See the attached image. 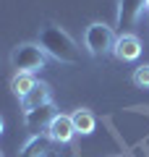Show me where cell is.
I'll return each instance as SVG.
<instances>
[{
	"label": "cell",
	"mask_w": 149,
	"mask_h": 157,
	"mask_svg": "<svg viewBox=\"0 0 149 157\" xmlns=\"http://www.w3.org/2000/svg\"><path fill=\"white\" fill-rule=\"evenodd\" d=\"M147 11V0H120L118 6V24L120 26H133Z\"/></svg>",
	"instance_id": "8"
},
{
	"label": "cell",
	"mask_w": 149,
	"mask_h": 157,
	"mask_svg": "<svg viewBox=\"0 0 149 157\" xmlns=\"http://www.w3.org/2000/svg\"><path fill=\"white\" fill-rule=\"evenodd\" d=\"M141 39L136 37V34H131V32H123L120 37L115 39V47H113V55L118 58L120 63H133V60H139L141 58Z\"/></svg>",
	"instance_id": "4"
},
{
	"label": "cell",
	"mask_w": 149,
	"mask_h": 157,
	"mask_svg": "<svg viewBox=\"0 0 149 157\" xmlns=\"http://www.w3.org/2000/svg\"><path fill=\"white\" fill-rule=\"evenodd\" d=\"M39 45L47 52L50 58H55L58 63H66V66H76L81 60V50H78L76 39L66 32V29L50 24V26H42L39 32Z\"/></svg>",
	"instance_id": "1"
},
{
	"label": "cell",
	"mask_w": 149,
	"mask_h": 157,
	"mask_svg": "<svg viewBox=\"0 0 149 157\" xmlns=\"http://www.w3.org/2000/svg\"><path fill=\"white\" fill-rule=\"evenodd\" d=\"M52 144H55V141L50 139L47 134H32L24 141V147H21L18 155L21 157H50L52 155Z\"/></svg>",
	"instance_id": "6"
},
{
	"label": "cell",
	"mask_w": 149,
	"mask_h": 157,
	"mask_svg": "<svg viewBox=\"0 0 149 157\" xmlns=\"http://www.w3.org/2000/svg\"><path fill=\"white\" fill-rule=\"evenodd\" d=\"M3 128H6V123H3V118H0V134H3Z\"/></svg>",
	"instance_id": "13"
},
{
	"label": "cell",
	"mask_w": 149,
	"mask_h": 157,
	"mask_svg": "<svg viewBox=\"0 0 149 157\" xmlns=\"http://www.w3.org/2000/svg\"><path fill=\"white\" fill-rule=\"evenodd\" d=\"M0 157H3V152H0Z\"/></svg>",
	"instance_id": "15"
},
{
	"label": "cell",
	"mask_w": 149,
	"mask_h": 157,
	"mask_svg": "<svg viewBox=\"0 0 149 157\" xmlns=\"http://www.w3.org/2000/svg\"><path fill=\"white\" fill-rule=\"evenodd\" d=\"M115 34H113V26H107V24L102 21H94L86 26V32H84V47H86L89 55L94 58H102V55H110L113 47H115Z\"/></svg>",
	"instance_id": "3"
},
{
	"label": "cell",
	"mask_w": 149,
	"mask_h": 157,
	"mask_svg": "<svg viewBox=\"0 0 149 157\" xmlns=\"http://www.w3.org/2000/svg\"><path fill=\"white\" fill-rule=\"evenodd\" d=\"M147 11H149V0H147Z\"/></svg>",
	"instance_id": "14"
},
{
	"label": "cell",
	"mask_w": 149,
	"mask_h": 157,
	"mask_svg": "<svg viewBox=\"0 0 149 157\" xmlns=\"http://www.w3.org/2000/svg\"><path fill=\"white\" fill-rule=\"evenodd\" d=\"M44 134L55 141V144H68V141L76 136V128H73L71 115H66V113H55L52 121L47 123V128H44Z\"/></svg>",
	"instance_id": "5"
},
{
	"label": "cell",
	"mask_w": 149,
	"mask_h": 157,
	"mask_svg": "<svg viewBox=\"0 0 149 157\" xmlns=\"http://www.w3.org/2000/svg\"><path fill=\"white\" fill-rule=\"evenodd\" d=\"M47 58L50 55L42 50L39 42H21L11 52V66L16 68V73H39L47 66Z\"/></svg>",
	"instance_id": "2"
},
{
	"label": "cell",
	"mask_w": 149,
	"mask_h": 157,
	"mask_svg": "<svg viewBox=\"0 0 149 157\" xmlns=\"http://www.w3.org/2000/svg\"><path fill=\"white\" fill-rule=\"evenodd\" d=\"M52 105H47V107H37V110H29V113H24V123H26V128L32 131V134H39V126L42 128H47V123L52 121Z\"/></svg>",
	"instance_id": "9"
},
{
	"label": "cell",
	"mask_w": 149,
	"mask_h": 157,
	"mask_svg": "<svg viewBox=\"0 0 149 157\" xmlns=\"http://www.w3.org/2000/svg\"><path fill=\"white\" fill-rule=\"evenodd\" d=\"M71 121H73V128H76V134L81 136H89L94 131V126H97V121H94V115L86 110V107H78V110L71 113Z\"/></svg>",
	"instance_id": "10"
},
{
	"label": "cell",
	"mask_w": 149,
	"mask_h": 157,
	"mask_svg": "<svg viewBox=\"0 0 149 157\" xmlns=\"http://www.w3.org/2000/svg\"><path fill=\"white\" fill-rule=\"evenodd\" d=\"M133 84L141 86V89H149V63H144L133 71Z\"/></svg>",
	"instance_id": "12"
},
{
	"label": "cell",
	"mask_w": 149,
	"mask_h": 157,
	"mask_svg": "<svg viewBox=\"0 0 149 157\" xmlns=\"http://www.w3.org/2000/svg\"><path fill=\"white\" fill-rule=\"evenodd\" d=\"M47 105H52V89H50V84H44V81H37L34 89L21 100L24 113L37 110V107H47Z\"/></svg>",
	"instance_id": "7"
},
{
	"label": "cell",
	"mask_w": 149,
	"mask_h": 157,
	"mask_svg": "<svg viewBox=\"0 0 149 157\" xmlns=\"http://www.w3.org/2000/svg\"><path fill=\"white\" fill-rule=\"evenodd\" d=\"M34 84H37L34 73H13V78H11V92L18 97V100H24V97L34 89Z\"/></svg>",
	"instance_id": "11"
}]
</instances>
